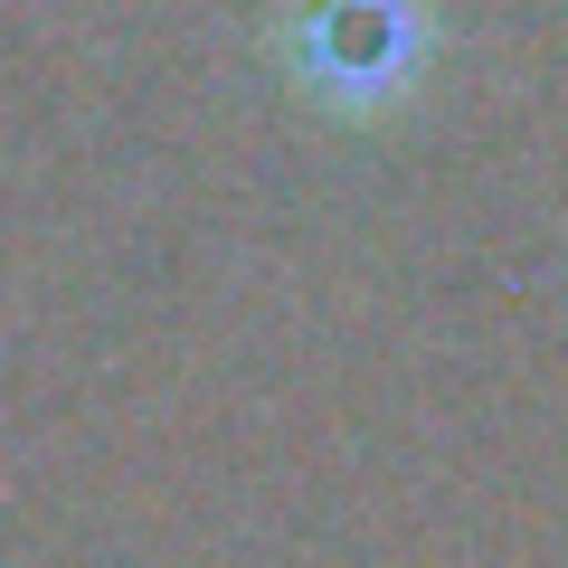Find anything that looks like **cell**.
<instances>
[{"instance_id": "6da1fadb", "label": "cell", "mask_w": 568, "mask_h": 568, "mask_svg": "<svg viewBox=\"0 0 568 568\" xmlns=\"http://www.w3.org/2000/svg\"><path fill=\"white\" fill-rule=\"evenodd\" d=\"M275 58L294 95L332 114H388L426 77V0H294Z\"/></svg>"}]
</instances>
